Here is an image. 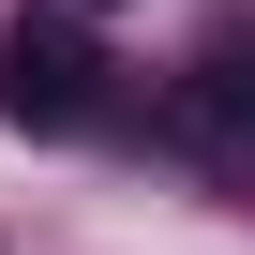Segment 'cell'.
Here are the masks:
<instances>
[{
	"mask_svg": "<svg viewBox=\"0 0 255 255\" xmlns=\"http://www.w3.org/2000/svg\"><path fill=\"white\" fill-rule=\"evenodd\" d=\"M105 105H120V75H105V45L75 15H15L0 30V120L15 135H90Z\"/></svg>",
	"mask_w": 255,
	"mask_h": 255,
	"instance_id": "cell-1",
	"label": "cell"
},
{
	"mask_svg": "<svg viewBox=\"0 0 255 255\" xmlns=\"http://www.w3.org/2000/svg\"><path fill=\"white\" fill-rule=\"evenodd\" d=\"M180 150H195L210 180L255 195V30H225V45L180 75Z\"/></svg>",
	"mask_w": 255,
	"mask_h": 255,
	"instance_id": "cell-2",
	"label": "cell"
},
{
	"mask_svg": "<svg viewBox=\"0 0 255 255\" xmlns=\"http://www.w3.org/2000/svg\"><path fill=\"white\" fill-rule=\"evenodd\" d=\"M75 15H105V0H75Z\"/></svg>",
	"mask_w": 255,
	"mask_h": 255,
	"instance_id": "cell-3",
	"label": "cell"
}]
</instances>
